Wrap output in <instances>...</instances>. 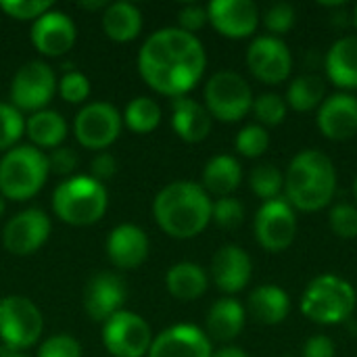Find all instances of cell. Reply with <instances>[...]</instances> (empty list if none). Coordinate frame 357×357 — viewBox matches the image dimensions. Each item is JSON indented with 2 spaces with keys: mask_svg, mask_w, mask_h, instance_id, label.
Listing matches in <instances>:
<instances>
[{
  "mask_svg": "<svg viewBox=\"0 0 357 357\" xmlns=\"http://www.w3.org/2000/svg\"><path fill=\"white\" fill-rule=\"evenodd\" d=\"M207 67L205 46L195 33L180 27L153 31L138 52V71L142 79L159 94L186 96L203 77Z\"/></svg>",
  "mask_w": 357,
  "mask_h": 357,
  "instance_id": "1",
  "label": "cell"
},
{
  "mask_svg": "<svg viewBox=\"0 0 357 357\" xmlns=\"http://www.w3.org/2000/svg\"><path fill=\"white\" fill-rule=\"evenodd\" d=\"M213 201L205 188L190 180H176L161 188L153 201L157 226L172 238L188 241L199 236L211 222Z\"/></svg>",
  "mask_w": 357,
  "mask_h": 357,
  "instance_id": "2",
  "label": "cell"
},
{
  "mask_svg": "<svg viewBox=\"0 0 357 357\" xmlns=\"http://www.w3.org/2000/svg\"><path fill=\"white\" fill-rule=\"evenodd\" d=\"M337 192V167L333 159L318 151L305 149L293 157L284 174V199L303 213L326 209Z\"/></svg>",
  "mask_w": 357,
  "mask_h": 357,
  "instance_id": "3",
  "label": "cell"
},
{
  "mask_svg": "<svg viewBox=\"0 0 357 357\" xmlns=\"http://www.w3.org/2000/svg\"><path fill=\"white\" fill-rule=\"evenodd\" d=\"M357 295L354 284L335 274L314 278L301 295V314L322 326H337L354 316Z\"/></svg>",
  "mask_w": 357,
  "mask_h": 357,
  "instance_id": "4",
  "label": "cell"
},
{
  "mask_svg": "<svg viewBox=\"0 0 357 357\" xmlns=\"http://www.w3.org/2000/svg\"><path fill=\"white\" fill-rule=\"evenodd\" d=\"M107 205V188L92 176H71L52 192V209L56 218L71 226L96 224L105 215Z\"/></svg>",
  "mask_w": 357,
  "mask_h": 357,
  "instance_id": "5",
  "label": "cell"
},
{
  "mask_svg": "<svg viewBox=\"0 0 357 357\" xmlns=\"http://www.w3.org/2000/svg\"><path fill=\"white\" fill-rule=\"evenodd\" d=\"M50 174L48 155L36 146H15L0 159V195L10 201L36 197Z\"/></svg>",
  "mask_w": 357,
  "mask_h": 357,
  "instance_id": "6",
  "label": "cell"
},
{
  "mask_svg": "<svg viewBox=\"0 0 357 357\" xmlns=\"http://www.w3.org/2000/svg\"><path fill=\"white\" fill-rule=\"evenodd\" d=\"M253 90L236 71H218L205 84V109L218 121H241L253 109Z\"/></svg>",
  "mask_w": 357,
  "mask_h": 357,
  "instance_id": "7",
  "label": "cell"
},
{
  "mask_svg": "<svg viewBox=\"0 0 357 357\" xmlns=\"http://www.w3.org/2000/svg\"><path fill=\"white\" fill-rule=\"evenodd\" d=\"M44 331L40 307L23 295L0 299V341L4 347L23 351L38 343Z\"/></svg>",
  "mask_w": 357,
  "mask_h": 357,
  "instance_id": "8",
  "label": "cell"
},
{
  "mask_svg": "<svg viewBox=\"0 0 357 357\" xmlns=\"http://www.w3.org/2000/svg\"><path fill=\"white\" fill-rule=\"evenodd\" d=\"M255 241L268 253H282L287 251L297 236V215L295 209L287 203L284 197L266 201L253 222Z\"/></svg>",
  "mask_w": 357,
  "mask_h": 357,
  "instance_id": "9",
  "label": "cell"
},
{
  "mask_svg": "<svg viewBox=\"0 0 357 357\" xmlns=\"http://www.w3.org/2000/svg\"><path fill=\"white\" fill-rule=\"evenodd\" d=\"M102 343L113 357H144L153 343V331L142 316L121 310L105 322Z\"/></svg>",
  "mask_w": 357,
  "mask_h": 357,
  "instance_id": "10",
  "label": "cell"
},
{
  "mask_svg": "<svg viewBox=\"0 0 357 357\" xmlns=\"http://www.w3.org/2000/svg\"><path fill=\"white\" fill-rule=\"evenodd\" d=\"M56 90V77L44 61H27L10 82V105L19 111H42Z\"/></svg>",
  "mask_w": 357,
  "mask_h": 357,
  "instance_id": "11",
  "label": "cell"
},
{
  "mask_svg": "<svg viewBox=\"0 0 357 357\" xmlns=\"http://www.w3.org/2000/svg\"><path fill=\"white\" fill-rule=\"evenodd\" d=\"M121 121V113L111 102H88L77 111L73 132L82 146L90 151H105L119 138Z\"/></svg>",
  "mask_w": 357,
  "mask_h": 357,
  "instance_id": "12",
  "label": "cell"
},
{
  "mask_svg": "<svg viewBox=\"0 0 357 357\" xmlns=\"http://www.w3.org/2000/svg\"><path fill=\"white\" fill-rule=\"evenodd\" d=\"M247 67L261 84L276 86L291 77L293 54L284 40L276 36H259L247 48Z\"/></svg>",
  "mask_w": 357,
  "mask_h": 357,
  "instance_id": "13",
  "label": "cell"
},
{
  "mask_svg": "<svg viewBox=\"0 0 357 357\" xmlns=\"http://www.w3.org/2000/svg\"><path fill=\"white\" fill-rule=\"evenodd\" d=\"M52 224L46 211L29 207L13 215L2 232V245L8 253L25 257L42 249L50 236Z\"/></svg>",
  "mask_w": 357,
  "mask_h": 357,
  "instance_id": "14",
  "label": "cell"
},
{
  "mask_svg": "<svg viewBox=\"0 0 357 357\" xmlns=\"http://www.w3.org/2000/svg\"><path fill=\"white\" fill-rule=\"evenodd\" d=\"M207 17L213 29L230 40L251 38L259 25V8L253 0H211Z\"/></svg>",
  "mask_w": 357,
  "mask_h": 357,
  "instance_id": "15",
  "label": "cell"
},
{
  "mask_svg": "<svg viewBox=\"0 0 357 357\" xmlns=\"http://www.w3.org/2000/svg\"><path fill=\"white\" fill-rule=\"evenodd\" d=\"M146 357H213V347L199 326L174 324L153 337Z\"/></svg>",
  "mask_w": 357,
  "mask_h": 357,
  "instance_id": "16",
  "label": "cell"
},
{
  "mask_svg": "<svg viewBox=\"0 0 357 357\" xmlns=\"http://www.w3.org/2000/svg\"><path fill=\"white\" fill-rule=\"evenodd\" d=\"M126 282L113 272L94 274L84 287V310L94 322H107L126 303Z\"/></svg>",
  "mask_w": 357,
  "mask_h": 357,
  "instance_id": "17",
  "label": "cell"
},
{
  "mask_svg": "<svg viewBox=\"0 0 357 357\" xmlns=\"http://www.w3.org/2000/svg\"><path fill=\"white\" fill-rule=\"evenodd\" d=\"M77 29L69 15L63 10H46L31 23V44L44 56H61L75 44Z\"/></svg>",
  "mask_w": 357,
  "mask_h": 357,
  "instance_id": "18",
  "label": "cell"
},
{
  "mask_svg": "<svg viewBox=\"0 0 357 357\" xmlns=\"http://www.w3.org/2000/svg\"><path fill=\"white\" fill-rule=\"evenodd\" d=\"M318 130L324 138L343 142L357 134V96L351 92H337L318 107Z\"/></svg>",
  "mask_w": 357,
  "mask_h": 357,
  "instance_id": "19",
  "label": "cell"
},
{
  "mask_svg": "<svg viewBox=\"0 0 357 357\" xmlns=\"http://www.w3.org/2000/svg\"><path fill=\"white\" fill-rule=\"evenodd\" d=\"M251 276L253 261L238 245H224L211 259V280L226 295L241 293L251 282Z\"/></svg>",
  "mask_w": 357,
  "mask_h": 357,
  "instance_id": "20",
  "label": "cell"
},
{
  "mask_svg": "<svg viewBox=\"0 0 357 357\" xmlns=\"http://www.w3.org/2000/svg\"><path fill=\"white\" fill-rule=\"evenodd\" d=\"M149 236L136 224H119L107 238L109 261L119 270H136L149 257Z\"/></svg>",
  "mask_w": 357,
  "mask_h": 357,
  "instance_id": "21",
  "label": "cell"
},
{
  "mask_svg": "<svg viewBox=\"0 0 357 357\" xmlns=\"http://www.w3.org/2000/svg\"><path fill=\"white\" fill-rule=\"evenodd\" d=\"M211 119L205 105L188 96L172 100V128L184 142H203L211 132Z\"/></svg>",
  "mask_w": 357,
  "mask_h": 357,
  "instance_id": "22",
  "label": "cell"
},
{
  "mask_svg": "<svg viewBox=\"0 0 357 357\" xmlns=\"http://www.w3.org/2000/svg\"><path fill=\"white\" fill-rule=\"evenodd\" d=\"M247 322V310L241 301L232 299V297H224L218 299L209 312H207V320H205V335L213 341L220 343H230L234 341Z\"/></svg>",
  "mask_w": 357,
  "mask_h": 357,
  "instance_id": "23",
  "label": "cell"
},
{
  "mask_svg": "<svg viewBox=\"0 0 357 357\" xmlns=\"http://www.w3.org/2000/svg\"><path fill=\"white\" fill-rule=\"evenodd\" d=\"M245 310L255 322L264 326H276L289 318L291 299L284 289L276 284H261L251 291Z\"/></svg>",
  "mask_w": 357,
  "mask_h": 357,
  "instance_id": "24",
  "label": "cell"
},
{
  "mask_svg": "<svg viewBox=\"0 0 357 357\" xmlns=\"http://www.w3.org/2000/svg\"><path fill=\"white\" fill-rule=\"evenodd\" d=\"M326 75L343 92L357 90V36H343L328 48Z\"/></svg>",
  "mask_w": 357,
  "mask_h": 357,
  "instance_id": "25",
  "label": "cell"
},
{
  "mask_svg": "<svg viewBox=\"0 0 357 357\" xmlns=\"http://www.w3.org/2000/svg\"><path fill=\"white\" fill-rule=\"evenodd\" d=\"M243 182V167L236 157L232 155H215L207 161L203 169V188L207 195L232 197V192Z\"/></svg>",
  "mask_w": 357,
  "mask_h": 357,
  "instance_id": "26",
  "label": "cell"
},
{
  "mask_svg": "<svg viewBox=\"0 0 357 357\" xmlns=\"http://www.w3.org/2000/svg\"><path fill=\"white\" fill-rule=\"evenodd\" d=\"M102 31L113 42H130L142 29V13L138 6L126 0H117L105 6L102 10Z\"/></svg>",
  "mask_w": 357,
  "mask_h": 357,
  "instance_id": "27",
  "label": "cell"
},
{
  "mask_svg": "<svg viewBox=\"0 0 357 357\" xmlns=\"http://www.w3.org/2000/svg\"><path fill=\"white\" fill-rule=\"evenodd\" d=\"M209 284L207 272L195 261H180L174 264L165 274V287L172 297L180 301H195L205 295Z\"/></svg>",
  "mask_w": 357,
  "mask_h": 357,
  "instance_id": "28",
  "label": "cell"
},
{
  "mask_svg": "<svg viewBox=\"0 0 357 357\" xmlns=\"http://www.w3.org/2000/svg\"><path fill=\"white\" fill-rule=\"evenodd\" d=\"M25 134L36 149H59L67 138V121L59 111L42 109L25 119Z\"/></svg>",
  "mask_w": 357,
  "mask_h": 357,
  "instance_id": "29",
  "label": "cell"
},
{
  "mask_svg": "<svg viewBox=\"0 0 357 357\" xmlns=\"http://www.w3.org/2000/svg\"><path fill=\"white\" fill-rule=\"evenodd\" d=\"M326 98V86L324 79L316 73H305L295 77L289 88H287V105L289 109L297 111V113H307L318 109Z\"/></svg>",
  "mask_w": 357,
  "mask_h": 357,
  "instance_id": "30",
  "label": "cell"
},
{
  "mask_svg": "<svg viewBox=\"0 0 357 357\" xmlns=\"http://www.w3.org/2000/svg\"><path fill=\"white\" fill-rule=\"evenodd\" d=\"M123 121L132 132L149 134L161 123V107L151 96H136L128 102Z\"/></svg>",
  "mask_w": 357,
  "mask_h": 357,
  "instance_id": "31",
  "label": "cell"
},
{
  "mask_svg": "<svg viewBox=\"0 0 357 357\" xmlns=\"http://www.w3.org/2000/svg\"><path fill=\"white\" fill-rule=\"evenodd\" d=\"M249 186L253 195L259 197L264 203L280 199V192L284 190V174L272 163H259L257 167L251 169Z\"/></svg>",
  "mask_w": 357,
  "mask_h": 357,
  "instance_id": "32",
  "label": "cell"
},
{
  "mask_svg": "<svg viewBox=\"0 0 357 357\" xmlns=\"http://www.w3.org/2000/svg\"><path fill=\"white\" fill-rule=\"evenodd\" d=\"M259 121V126L264 128H272V126H280L287 119L289 113V105L284 100V96L276 94V92H264L253 100V109H251Z\"/></svg>",
  "mask_w": 357,
  "mask_h": 357,
  "instance_id": "33",
  "label": "cell"
},
{
  "mask_svg": "<svg viewBox=\"0 0 357 357\" xmlns=\"http://www.w3.org/2000/svg\"><path fill=\"white\" fill-rule=\"evenodd\" d=\"M234 146L238 155L247 159H259L270 149V132L259 123H249L236 134Z\"/></svg>",
  "mask_w": 357,
  "mask_h": 357,
  "instance_id": "34",
  "label": "cell"
},
{
  "mask_svg": "<svg viewBox=\"0 0 357 357\" xmlns=\"http://www.w3.org/2000/svg\"><path fill=\"white\" fill-rule=\"evenodd\" d=\"M25 134V119L19 109L10 102H0V151H10L17 146L19 138Z\"/></svg>",
  "mask_w": 357,
  "mask_h": 357,
  "instance_id": "35",
  "label": "cell"
},
{
  "mask_svg": "<svg viewBox=\"0 0 357 357\" xmlns=\"http://www.w3.org/2000/svg\"><path fill=\"white\" fill-rule=\"evenodd\" d=\"M211 220L224 230H234L245 222V207L234 197H222L211 207Z\"/></svg>",
  "mask_w": 357,
  "mask_h": 357,
  "instance_id": "36",
  "label": "cell"
},
{
  "mask_svg": "<svg viewBox=\"0 0 357 357\" xmlns=\"http://www.w3.org/2000/svg\"><path fill=\"white\" fill-rule=\"evenodd\" d=\"M297 21V10L289 2H276L264 13V25L270 31V36L280 38L282 33H289Z\"/></svg>",
  "mask_w": 357,
  "mask_h": 357,
  "instance_id": "37",
  "label": "cell"
},
{
  "mask_svg": "<svg viewBox=\"0 0 357 357\" xmlns=\"http://www.w3.org/2000/svg\"><path fill=\"white\" fill-rule=\"evenodd\" d=\"M331 230L345 241L357 238V207L351 203H339L331 209L328 215Z\"/></svg>",
  "mask_w": 357,
  "mask_h": 357,
  "instance_id": "38",
  "label": "cell"
},
{
  "mask_svg": "<svg viewBox=\"0 0 357 357\" xmlns=\"http://www.w3.org/2000/svg\"><path fill=\"white\" fill-rule=\"evenodd\" d=\"M52 8V0H0V10L19 21H36Z\"/></svg>",
  "mask_w": 357,
  "mask_h": 357,
  "instance_id": "39",
  "label": "cell"
},
{
  "mask_svg": "<svg viewBox=\"0 0 357 357\" xmlns=\"http://www.w3.org/2000/svg\"><path fill=\"white\" fill-rule=\"evenodd\" d=\"M56 88H59L61 98L71 105L84 102L90 96V79L82 71H67L56 82Z\"/></svg>",
  "mask_w": 357,
  "mask_h": 357,
  "instance_id": "40",
  "label": "cell"
},
{
  "mask_svg": "<svg viewBox=\"0 0 357 357\" xmlns=\"http://www.w3.org/2000/svg\"><path fill=\"white\" fill-rule=\"evenodd\" d=\"M38 357H82V345L71 335H52L40 345Z\"/></svg>",
  "mask_w": 357,
  "mask_h": 357,
  "instance_id": "41",
  "label": "cell"
},
{
  "mask_svg": "<svg viewBox=\"0 0 357 357\" xmlns=\"http://www.w3.org/2000/svg\"><path fill=\"white\" fill-rule=\"evenodd\" d=\"M209 21L207 17V6H201V4H186L178 10V27L188 31V33H195L199 31L201 27H205V23Z\"/></svg>",
  "mask_w": 357,
  "mask_h": 357,
  "instance_id": "42",
  "label": "cell"
},
{
  "mask_svg": "<svg viewBox=\"0 0 357 357\" xmlns=\"http://www.w3.org/2000/svg\"><path fill=\"white\" fill-rule=\"evenodd\" d=\"M48 167H50V172H54L59 176L73 174V169L77 167V155H75V151L69 149V146L52 149L50 155H48Z\"/></svg>",
  "mask_w": 357,
  "mask_h": 357,
  "instance_id": "43",
  "label": "cell"
},
{
  "mask_svg": "<svg viewBox=\"0 0 357 357\" xmlns=\"http://www.w3.org/2000/svg\"><path fill=\"white\" fill-rule=\"evenodd\" d=\"M90 172H92V178L98 180V182H105V180H111L115 174H117V159L111 155V153H105L100 151L92 163H90Z\"/></svg>",
  "mask_w": 357,
  "mask_h": 357,
  "instance_id": "44",
  "label": "cell"
},
{
  "mask_svg": "<svg viewBox=\"0 0 357 357\" xmlns=\"http://www.w3.org/2000/svg\"><path fill=\"white\" fill-rule=\"evenodd\" d=\"M337 347L335 341L326 335H316L310 337L303 345V357H335Z\"/></svg>",
  "mask_w": 357,
  "mask_h": 357,
  "instance_id": "45",
  "label": "cell"
},
{
  "mask_svg": "<svg viewBox=\"0 0 357 357\" xmlns=\"http://www.w3.org/2000/svg\"><path fill=\"white\" fill-rule=\"evenodd\" d=\"M213 357H249V354L243 347H234V345H224L222 349L213 351Z\"/></svg>",
  "mask_w": 357,
  "mask_h": 357,
  "instance_id": "46",
  "label": "cell"
},
{
  "mask_svg": "<svg viewBox=\"0 0 357 357\" xmlns=\"http://www.w3.org/2000/svg\"><path fill=\"white\" fill-rule=\"evenodd\" d=\"M107 6V2H102V0H96V2H79V8H88V10H100V8H105Z\"/></svg>",
  "mask_w": 357,
  "mask_h": 357,
  "instance_id": "47",
  "label": "cell"
},
{
  "mask_svg": "<svg viewBox=\"0 0 357 357\" xmlns=\"http://www.w3.org/2000/svg\"><path fill=\"white\" fill-rule=\"evenodd\" d=\"M0 357H29V356H25L23 351H17V349H10V347L0 345Z\"/></svg>",
  "mask_w": 357,
  "mask_h": 357,
  "instance_id": "48",
  "label": "cell"
},
{
  "mask_svg": "<svg viewBox=\"0 0 357 357\" xmlns=\"http://www.w3.org/2000/svg\"><path fill=\"white\" fill-rule=\"evenodd\" d=\"M2 213H4V197L0 195V218H2Z\"/></svg>",
  "mask_w": 357,
  "mask_h": 357,
  "instance_id": "49",
  "label": "cell"
},
{
  "mask_svg": "<svg viewBox=\"0 0 357 357\" xmlns=\"http://www.w3.org/2000/svg\"><path fill=\"white\" fill-rule=\"evenodd\" d=\"M354 197H356V201H357V176H356V182H354Z\"/></svg>",
  "mask_w": 357,
  "mask_h": 357,
  "instance_id": "50",
  "label": "cell"
},
{
  "mask_svg": "<svg viewBox=\"0 0 357 357\" xmlns=\"http://www.w3.org/2000/svg\"><path fill=\"white\" fill-rule=\"evenodd\" d=\"M354 25H356V29H357V6H356V10H354Z\"/></svg>",
  "mask_w": 357,
  "mask_h": 357,
  "instance_id": "51",
  "label": "cell"
}]
</instances>
